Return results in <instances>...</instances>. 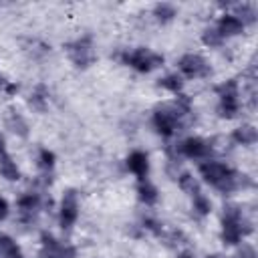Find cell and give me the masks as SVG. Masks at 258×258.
Instances as JSON below:
<instances>
[{"label": "cell", "instance_id": "obj_16", "mask_svg": "<svg viewBox=\"0 0 258 258\" xmlns=\"http://www.w3.org/2000/svg\"><path fill=\"white\" fill-rule=\"evenodd\" d=\"M258 139V133H256V127L252 123H244L236 129H232L230 133V141L238 147H252Z\"/></svg>", "mask_w": 258, "mask_h": 258}, {"label": "cell", "instance_id": "obj_9", "mask_svg": "<svg viewBox=\"0 0 258 258\" xmlns=\"http://www.w3.org/2000/svg\"><path fill=\"white\" fill-rule=\"evenodd\" d=\"M177 73L181 75V79H189V81H204V79H210L212 77V64L210 60L200 54V52H183L177 60Z\"/></svg>", "mask_w": 258, "mask_h": 258}, {"label": "cell", "instance_id": "obj_27", "mask_svg": "<svg viewBox=\"0 0 258 258\" xmlns=\"http://www.w3.org/2000/svg\"><path fill=\"white\" fill-rule=\"evenodd\" d=\"M8 214H10V204H8V200L4 196H0V222L6 220Z\"/></svg>", "mask_w": 258, "mask_h": 258}, {"label": "cell", "instance_id": "obj_28", "mask_svg": "<svg viewBox=\"0 0 258 258\" xmlns=\"http://www.w3.org/2000/svg\"><path fill=\"white\" fill-rule=\"evenodd\" d=\"M4 153H8V147H6V139H4V135L0 133V155H4Z\"/></svg>", "mask_w": 258, "mask_h": 258}, {"label": "cell", "instance_id": "obj_13", "mask_svg": "<svg viewBox=\"0 0 258 258\" xmlns=\"http://www.w3.org/2000/svg\"><path fill=\"white\" fill-rule=\"evenodd\" d=\"M149 155L143 149H133L125 157V169L137 179H145L149 175Z\"/></svg>", "mask_w": 258, "mask_h": 258}, {"label": "cell", "instance_id": "obj_17", "mask_svg": "<svg viewBox=\"0 0 258 258\" xmlns=\"http://www.w3.org/2000/svg\"><path fill=\"white\" fill-rule=\"evenodd\" d=\"M6 127H8L16 137H20V139H26V137L30 135V125H28L26 117H24L20 111H16V109H10V111L6 113Z\"/></svg>", "mask_w": 258, "mask_h": 258}, {"label": "cell", "instance_id": "obj_7", "mask_svg": "<svg viewBox=\"0 0 258 258\" xmlns=\"http://www.w3.org/2000/svg\"><path fill=\"white\" fill-rule=\"evenodd\" d=\"M175 153L181 157V159H194V161H204V159H210L214 155V141L212 139H206V137H200V135H187L183 139H179L177 143H171Z\"/></svg>", "mask_w": 258, "mask_h": 258}, {"label": "cell", "instance_id": "obj_21", "mask_svg": "<svg viewBox=\"0 0 258 258\" xmlns=\"http://www.w3.org/2000/svg\"><path fill=\"white\" fill-rule=\"evenodd\" d=\"M0 175H2L6 181H18V179L22 177L20 165L14 161V157H12L10 153L0 155Z\"/></svg>", "mask_w": 258, "mask_h": 258}, {"label": "cell", "instance_id": "obj_12", "mask_svg": "<svg viewBox=\"0 0 258 258\" xmlns=\"http://www.w3.org/2000/svg\"><path fill=\"white\" fill-rule=\"evenodd\" d=\"M220 8H222V12L218 14V18H216V22H214V28L220 32V36H222L224 40L234 38V36H240V34L246 30L244 22L228 10V4H220Z\"/></svg>", "mask_w": 258, "mask_h": 258}, {"label": "cell", "instance_id": "obj_1", "mask_svg": "<svg viewBox=\"0 0 258 258\" xmlns=\"http://www.w3.org/2000/svg\"><path fill=\"white\" fill-rule=\"evenodd\" d=\"M198 173L202 177L204 183H208L210 187H214L216 191L230 196L236 191H244L248 187H252V177L238 171L236 167H232L226 161H220L216 157L204 159L198 163Z\"/></svg>", "mask_w": 258, "mask_h": 258}, {"label": "cell", "instance_id": "obj_26", "mask_svg": "<svg viewBox=\"0 0 258 258\" xmlns=\"http://www.w3.org/2000/svg\"><path fill=\"white\" fill-rule=\"evenodd\" d=\"M200 40H202V44L208 46V48H222L224 42H226V40L220 36V32L214 28V24H210V26H206V28L202 30Z\"/></svg>", "mask_w": 258, "mask_h": 258}, {"label": "cell", "instance_id": "obj_29", "mask_svg": "<svg viewBox=\"0 0 258 258\" xmlns=\"http://www.w3.org/2000/svg\"><path fill=\"white\" fill-rule=\"evenodd\" d=\"M177 258H196V256H194L191 252H179V254H177Z\"/></svg>", "mask_w": 258, "mask_h": 258}, {"label": "cell", "instance_id": "obj_10", "mask_svg": "<svg viewBox=\"0 0 258 258\" xmlns=\"http://www.w3.org/2000/svg\"><path fill=\"white\" fill-rule=\"evenodd\" d=\"M46 200L38 189H26L16 198V216L22 226H32L38 220L40 210L44 208Z\"/></svg>", "mask_w": 258, "mask_h": 258}, {"label": "cell", "instance_id": "obj_20", "mask_svg": "<svg viewBox=\"0 0 258 258\" xmlns=\"http://www.w3.org/2000/svg\"><path fill=\"white\" fill-rule=\"evenodd\" d=\"M34 161H36V167L40 173H48L52 175V169L56 165V155L52 149L48 147H38L36 153H34Z\"/></svg>", "mask_w": 258, "mask_h": 258}, {"label": "cell", "instance_id": "obj_19", "mask_svg": "<svg viewBox=\"0 0 258 258\" xmlns=\"http://www.w3.org/2000/svg\"><path fill=\"white\" fill-rule=\"evenodd\" d=\"M177 6L171 4V2H157L153 4L151 8V18L157 22V24H169L171 20L177 18Z\"/></svg>", "mask_w": 258, "mask_h": 258}, {"label": "cell", "instance_id": "obj_15", "mask_svg": "<svg viewBox=\"0 0 258 258\" xmlns=\"http://www.w3.org/2000/svg\"><path fill=\"white\" fill-rule=\"evenodd\" d=\"M135 196H137V200L145 206V208H153V206H157V202H159V189H157V185L151 181V179H137V187H135Z\"/></svg>", "mask_w": 258, "mask_h": 258}, {"label": "cell", "instance_id": "obj_6", "mask_svg": "<svg viewBox=\"0 0 258 258\" xmlns=\"http://www.w3.org/2000/svg\"><path fill=\"white\" fill-rule=\"evenodd\" d=\"M64 52L73 67L77 69H89L97 60V48H95V38L93 34H81L75 36L73 40L64 42Z\"/></svg>", "mask_w": 258, "mask_h": 258}, {"label": "cell", "instance_id": "obj_18", "mask_svg": "<svg viewBox=\"0 0 258 258\" xmlns=\"http://www.w3.org/2000/svg\"><path fill=\"white\" fill-rule=\"evenodd\" d=\"M228 10L234 16H238L244 22V26L254 24L258 18V6L254 2H234V4H228Z\"/></svg>", "mask_w": 258, "mask_h": 258}, {"label": "cell", "instance_id": "obj_4", "mask_svg": "<svg viewBox=\"0 0 258 258\" xmlns=\"http://www.w3.org/2000/svg\"><path fill=\"white\" fill-rule=\"evenodd\" d=\"M216 97H218V105H216V113L222 119H236L244 107L242 103V87L236 79H224L222 83H218L214 87Z\"/></svg>", "mask_w": 258, "mask_h": 258}, {"label": "cell", "instance_id": "obj_14", "mask_svg": "<svg viewBox=\"0 0 258 258\" xmlns=\"http://www.w3.org/2000/svg\"><path fill=\"white\" fill-rule=\"evenodd\" d=\"M26 103L30 109L38 111V113H44L50 105V89L44 85V83H36L30 91H28V97H26Z\"/></svg>", "mask_w": 258, "mask_h": 258}, {"label": "cell", "instance_id": "obj_25", "mask_svg": "<svg viewBox=\"0 0 258 258\" xmlns=\"http://www.w3.org/2000/svg\"><path fill=\"white\" fill-rule=\"evenodd\" d=\"M212 210H214V204H212L210 196H206L204 191H200V194H196L191 198V212H194L196 218L204 220V218H208L212 214Z\"/></svg>", "mask_w": 258, "mask_h": 258}, {"label": "cell", "instance_id": "obj_22", "mask_svg": "<svg viewBox=\"0 0 258 258\" xmlns=\"http://www.w3.org/2000/svg\"><path fill=\"white\" fill-rule=\"evenodd\" d=\"M183 85H185V81L181 79V75L177 71L175 73H167V75H163V77L157 79V87L163 89V91H167V93H171V95L183 93Z\"/></svg>", "mask_w": 258, "mask_h": 258}, {"label": "cell", "instance_id": "obj_11", "mask_svg": "<svg viewBox=\"0 0 258 258\" xmlns=\"http://www.w3.org/2000/svg\"><path fill=\"white\" fill-rule=\"evenodd\" d=\"M40 258H77V246L56 238L50 232H42L40 234Z\"/></svg>", "mask_w": 258, "mask_h": 258}, {"label": "cell", "instance_id": "obj_8", "mask_svg": "<svg viewBox=\"0 0 258 258\" xmlns=\"http://www.w3.org/2000/svg\"><path fill=\"white\" fill-rule=\"evenodd\" d=\"M79 216H81V196L75 187H69L62 191L60 202L56 206V222L60 230L71 232L77 226Z\"/></svg>", "mask_w": 258, "mask_h": 258}, {"label": "cell", "instance_id": "obj_5", "mask_svg": "<svg viewBox=\"0 0 258 258\" xmlns=\"http://www.w3.org/2000/svg\"><path fill=\"white\" fill-rule=\"evenodd\" d=\"M185 125H187V121L175 111L171 101L157 105L151 113V127L161 139H173L179 131H183Z\"/></svg>", "mask_w": 258, "mask_h": 258}, {"label": "cell", "instance_id": "obj_24", "mask_svg": "<svg viewBox=\"0 0 258 258\" xmlns=\"http://www.w3.org/2000/svg\"><path fill=\"white\" fill-rule=\"evenodd\" d=\"M0 258H26L20 244L8 236V234H0Z\"/></svg>", "mask_w": 258, "mask_h": 258}, {"label": "cell", "instance_id": "obj_23", "mask_svg": "<svg viewBox=\"0 0 258 258\" xmlns=\"http://www.w3.org/2000/svg\"><path fill=\"white\" fill-rule=\"evenodd\" d=\"M175 179H177L179 189H181L183 194H187L189 198H194L196 194H200V191H202L200 179H198L194 173H189V171H179V173L175 175Z\"/></svg>", "mask_w": 258, "mask_h": 258}, {"label": "cell", "instance_id": "obj_2", "mask_svg": "<svg viewBox=\"0 0 258 258\" xmlns=\"http://www.w3.org/2000/svg\"><path fill=\"white\" fill-rule=\"evenodd\" d=\"M252 222L248 220L244 208L240 204H226L222 208V224H220V240L224 246H240L252 234Z\"/></svg>", "mask_w": 258, "mask_h": 258}, {"label": "cell", "instance_id": "obj_3", "mask_svg": "<svg viewBox=\"0 0 258 258\" xmlns=\"http://www.w3.org/2000/svg\"><path fill=\"white\" fill-rule=\"evenodd\" d=\"M117 60L125 67H129L135 73L147 75L159 67H163L165 56L149 46H133V48H123L117 52Z\"/></svg>", "mask_w": 258, "mask_h": 258}]
</instances>
